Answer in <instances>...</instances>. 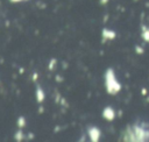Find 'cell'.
Instances as JSON below:
<instances>
[{"mask_svg": "<svg viewBox=\"0 0 149 142\" xmlns=\"http://www.w3.org/2000/svg\"><path fill=\"white\" fill-rule=\"evenodd\" d=\"M10 2H14V3H16V2H21V1H23V0H9Z\"/></svg>", "mask_w": 149, "mask_h": 142, "instance_id": "cell-19", "label": "cell"}, {"mask_svg": "<svg viewBox=\"0 0 149 142\" xmlns=\"http://www.w3.org/2000/svg\"><path fill=\"white\" fill-rule=\"evenodd\" d=\"M56 81L57 83H62L63 81V77H61L59 74H56Z\"/></svg>", "mask_w": 149, "mask_h": 142, "instance_id": "cell-15", "label": "cell"}, {"mask_svg": "<svg viewBox=\"0 0 149 142\" xmlns=\"http://www.w3.org/2000/svg\"><path fill=\"white\" fill-rule=\"evenodd\" d=\"M87 136H88L90 141L98 142L100 140V137H101V130L95 126H90L87 128Z\"/></svg>", "mask_w": 149, "mask_h": 142, "instance_id": "cell-2", "label": "cell"}, {"mask_svg": "<svg viewBox=\"0 0 149 142\" xmlns=\"http://www.w3.org/2000/svg\"><path fill=\"white\" fill-rule=\"evenodd\" d=\"M14 140L16 141V142H21V141H23L26 137H27V135L23 133V129L22 128H17V130L14 133Z\"/></svg>", "mask_w": 149, "mask_h": 142, "instance_id": "cell-7", "label": "cell"}, {"mask_svg": "<svg viewBox=\"0 0 149 142\" xmlns=\"http://www.w3.org/2000/svg\"><path fill=\"white\" fill-rule=\"evenodd\" d=\"M56 65H57V59L56 58H51L49 61V64H48V70L49 71H54L55 68H56Z\"/></svg>", "mask_w": 149, "mask_h": 142, "instance_id": "cell-9", "label": "cell"}, {"mask_svg": "<svg viewBox=\"0 0 149 142\" xmlns=\"http://www.w3.org/2000/svg\"><path fill=\"white\" fill-rule=\"evenodd\" d=\"M147 93H148V90H147L146 87H143V88L141 90V94H142V95H147Z\"/></svg>", "mask_w": 149, "mask_h": 142, "instance_id": "cell-16", "label": "cell"}, {"mask_svg": "<svg viewBox=\"0 0 149 142\" xmlns=\"http://www.w3.org/2000/svg\"><path fill=\"white\" fill-rule=\"evenodd\" d=\"M26 125H27V121H26V118L24 116H22V115H20L19 118H17V120H16V126H17V128H24L26 127Z\"/></svg>", "mask_w": 149, "mask_h": 142, "instance_id": "cell-8", "label": "cell"}, {"mask_svg": "<svg viewBox=\"0 0 149 142\" xmlns=\"http://www.w3.org/2000/svg\"><path fill=\"white\" fill-rule=\"evenodd\" d=\"M35 137V135H34V133H31V132H29L28 134H27V139L28 140H33Z\"/></svg>", "mask_w": 149, "mask_h": 142, "instance_id": "cell-14", "label": "cell"}, {"mask_svg": "<svg viewBox=\"0 0 149 142\" xmlns=\"http://www.w3.org/2000/svg\"><path fill=\"white\" fill-rule=\"evenodd\" d=\"M19 71H20V73H23V72H24V69H23V68H20Z\"/></svg>", "mask_w": 149, "mask_h": 142, "instance_id": "cell-20", "label": "cell"}, {"mask_svg": "<svg viewBox=\"0 0 149 142\" xmlns=\"http://www.w3.org/2000/svg\"><path fill=\"white\" fill-rule=\"evenodd\" d=\"M136 1H137V0H136Z\"/></svg>", "mask_w": 149, "mask_h": 142, "instance_id": "cell-22", "label": "cell"}, {"mask_svg": "<svg viewBox=\"0 0 149 142\" xmlns=\"http://www.w3.org/2000/svg\"><path fill=\"white\" fill-rule=\"evenodd\" d=\"M59 104H61L63 107H65V108H66V107H69V104H68V101H66V100H65V98H63V97L61 98V101H59Z\"/></svg>", "mask_w": 149, "mask_h": 142, "instance_id": "cell-13", "label": "cell"}, {"mask_svg": "<svg viewBox=\"0 0 149 142\" xmlns=\"http://www.w3.org/2000/svg\"><path fill=\"white\" fill-rule=\"evenodd\" d=\"M99 2H100V5H106L108 2V0H99Z\"/></svg>", "mask_w": 149, "mask_h": 142, "instance_id": "cell-18", "label": "cell"}, {"mask_svg": "<svg viewBox=\"0 0 149 142\" xmlns=\"http://www.w3.org/2000/svg\"><path fill=\"white\" fill-rule=\"evenodd\" d=\"M116 37V33L108 28H102L101 30V42L105 43L107 41H113Z\"/></svg>", "mask_w": 149, "mask_h": 142, "instance_id": "cell-4", "label": "cell"}, {"mask_svg": "<svg viewBox=\"0 0 149 142\" xmlns=\"http://www.w3.org/2000/svg\"><path fill=\"white\" fill-rule=\"evenodd\" d=\"M141 38L146 42L149 43V27L148 26H141Z\"/></svg>", "mask_w": 149, "mask_h": 142, "instance_id": "cell-6", "label": "cell"}, {"mask_svg": "<svg viewBox=\"0 0 149 142\" xmlns=\"http://www.w3.org/2000/svg\"><path fill=\"white\" fill-rule=\"evenodd\" d=\"M104 80H105V90H106L107 94L115 95L121 91L122 85L118 80L113 68H107L106 69L105 74H104Z\"/></svg>", "mask_w": 149, "mask_h": 142, "instance_id": "cell-1", "label": "cell"}, {"mask_svg": "<svg viewBox=\"0 0 149 142\" xmlns=\"http://www.w3.org/2000/svg\"><path fill=\"white\" fill-rule=\"evenodd\" d=\"M147 102H149V97H148V98H147Z\"/></svg>", "mask_w": 149, "mask_h": 142, "instance_id": "cell-21", "label": "cell"}, {"mask_svg": "<svg viewBox=\"0 0 149 142\" xmlns=\"http://www.w3.org/2000/svg\"><path fill=\"white\" fill-rule=\"evenodd\" d=\"M134 50H135V52L137 55H143L144 54V48L142 45H140V44H136L135 48H134Z\"/></svg>", "mask_w": 149, "mask_h": 142, "instance_id": "cell-10", "label": "cell"}, {"mask_svg": "<svg viewBox=\"0 0 149 142\" xmlns=\"http://www.w3.org/2000/svg\"><path fill=\"white\" fill-rule=\"evenodd\" d=\"M61 98H62L61 93H59L58 91H56V92H55V101H56L57 104H59V101H61Z\"/></svg>", "mask_w": 149, "mask_h": 142, "instance_id": "cell-11", "label": "cell"}, {"mask_svg": "<svg viewBox=\"0 0 149 142\" xmlns=\"http://www.w3.org/2000/svg\"><path fill=\"white\" fill-rule=\"evenodd\" d=\"M101 115H102L104 120L111 122V121H113V120L115 119V116H116V112H115V109H114L112 106H106V107H104Z\"/></svg>", "mask_w": 149, "mask_h": 142, "instance_id": "cell-3", "label": "cell"}, {"mask_svg": "<svg viewBox=\"0 0 149 142\" xmlns=\"http://www.w3.org/2000/svg\"><path fill=\"white\" fill-rule=\"evenodd\" d=\"M31 80H33L34 83H37V80H38V72H33V74H31Z\"/></svg>", "mask_w": 149, "mask_h": 142, "instance_id": "cell-12", "label": "cell"}, {"mask_svg": "<svg viewBox=\"0 0 149 142\" xmlns=\"http://www.w3.org/2000/svg\"><path fill=\"white\" fill-rule=\"evenodd\" d=\"M43 112H44V108H43V106H40V107H38V113L41 114V113H43Z\"/></svg>", "mask_w": 149, "mask_h": 142, "instance_id": "cell-17", "label": "cell"}, {"mask_svg": "<svg viewBox=\"0 0 149 142\" xmlns=\"http://www.w3.org/2000/svg\"><path fill=\"white\" fill-rule=\"evenodd\" d=\"M35 97H36V101L41 105L43 101H44V99H45V93H44V91H43V88L37 84L36 85V91H35Z\"/></svg>", "mask_w": 149, "mask_h": 142, "instance_id": "cell-5", "label": "cell"}]
</instances>
